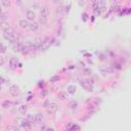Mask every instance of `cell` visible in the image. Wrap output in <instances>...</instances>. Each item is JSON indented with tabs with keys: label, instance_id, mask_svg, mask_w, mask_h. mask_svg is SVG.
<instances>
[{
	"label": "cell",
	"instance_id": "cell-22",
	"mask_svg": "<svg viewBox=\"0 0 131 131\" xmlns=\"http://www.w3.org/2000/svg\"><path fill=\"white\" fill-rule=\"evenodd\" d=\"M6 46L3 44V43H1L0 42V52H1V53H4V52H6Z\"/></svg>",
	"mask_w": 131,
	"mask_h": 131
},
{
	"label": "cell",
	"instance_id": "cell-14",
	"mask_svg": "<svg viewBox=\"0 0 131 131\" xmlns=\"http://www.w3.org/2000/svg\"><path fill=\"white\" fill-rule=\"evenodd\" d=\"M9 66H10V68L15 69L17 66H19V62H17V59L15 58H11L9 59Z\"/></svg>",
	"mask_w": 131,
	"mask_h": 131
},
{
	"label": "cell",
	"instance_id": "cell-25",
	"mask_svg": "<svg viewBox=\"0 0 131 131\" xmlns=\"http://www.w3.org/2000/svg\"><path fill=\"white\" fill-rule=\"evenodd\" d=\"M4 63H5V60H4V58L2 55H0V67H2V66L4 65Z\"/></svg>",
	"mask_w": 131,
	"mask_h": 131
},
{
	"label": "cell",
	"instance_id": "cell-2",
	"mask_svg": "<svg viewBox=\"0 0 131 131\" xmlns=\"http://www.w3.org/2000/svg\"><path fill=\"white\" fill-rule=\"evenodd\" d=\"M58 104H56L55 102H49L48 103V106L46 107V112H47V114H49V115H52V114H54V113L58 111Z\"/></svg>",
	"mask_w": 131,
	"mask_h": 131
},
{
	"label": "cell",
	"instance_id": "cell-19",
	"mask_svg": "<svg viewBox=\"0 0 131 131\" xmlns=\"http://www.w3.org/2000/svg\"><path fill=\"white\" fill-rule=\"evenodd\" d=\"M0 27H1V29L4 31L5 29H7L8 27H9V25H8L7 21H6V22H2V23H0Z\"/></svg>",
	"mask_w": 131,
	"mask_h": 131
},
{
	"label": "cell",
	"instance_id": "cell-16",
	"mask_svg": "<svg viewBox=\"0 0 131 131\" xmlns=\"http://www.w3.org/2000/svg\"><path fill=\"white\" fill-rule=\"evenodd\" d=\"M11 106H12V102H10V100H8V99L4 100V102H2V107H3L4 109H9Z\"/></svg>",
	"mask_w": 131,
	"mask_h": 131
},
{
	"label": "cell",
	"instance_id": "cell-11",
	"mask_svg": "<svg viewBox=\"0 0 131 131\" xmlns=\"http://www.w3.org/2000/svg\"><path fill=\"white\" fill-rule=\"evenodd\" d=\"M42 121H43V115L40 114V113H38V114L34 116V123L39 124V123H41Z\"/></svg>",
	"mask_w": 131,
	"mask_h": 131
},
{
	"label": "cell",
	"instance_id": "cell-24",
	"mask_svg": "<svg viewBox=\"0 0 131 131\" xmlns=\"http://www.w3.org/2000/svg\"><path fill=\"white\" fill-rule=\"evenodd\" d=\"M59 79H60L59 76H53V77L51 78V80H50V81H51V82H58Z\"/></svg>",
	"mask_w": 131,
	"mask_h": 131
},
{
	"label": "cell",
	"instance_id": "cell-23",
	"mask_svg": "<svg viewBox=\"0 0 131 131\" xmlns=\"http://www.w3.org/2000/svg\"><path fill=\"white\" fill-rule=\"evenodd\" d=\"M47 94H48V91H47L46 89H43V90H41V97L42 98H45L46 96H47Z\"/></svg>",
	"mask_w": 131,
	"mask_h": 131
},
{
	"label": "cell",
	"instance_id": "cell-28",
	"mask_svg": "<svg viewBox=\"0 0 131 131\" xmlns=\"http://www.w3.org/2000/svg\"><path fill=\"white\" fill-rule=\"evenodd\" d=\"M46 131H55L53 128H46Z\"/></svg>",
	"mask_w": 131,
	"mask_h": 131
},
{
	"label": "cell",
	"instance_id": "cell-8",
	"mask_svg": "<svg viewBox=\"0 0 131 131\" xmlns=\"http://www.w3.org/2000/svg\"><path fill=\"white\" fill-rule=\"evenodd\" d=\"M42 43H43V40L41 38H36L34 40V42H33V44H34V46L36 47V49H41V47H42Z\"/></svg>",
	"mask_w": 131,
	"mask_h": 131
},
{
	"label": "cell",
	"instance_id": "cell-18",
	"mask_svg": "<svg viewBox=\"0 0 131 131\" xmlns=\"http://www.w3.org/2000/svg\"><path fill=\"white\" fill-rule=\"evenodd\" d=\"M75 92H76V87L74 86V85H70V86L68 87V93L74 94Z\"/></svg>",
	"mask_w": 131,
	"mask_h": 131
},
{
	"label": "cell",
	"instance_id": "cell-3",
	"mask_svg": "<svg viewBox=\"0 0 131 131\" xmlns=\"http://www.w3.org/2000/svg\"><path fill=\"white\" fill-rule=\"evenodd\" d=\"M9 93H10L11 96H14V97L19 96L20 93H21L20 87L16 86V85H11V86L9 87Z\"/></svg>",
	"mask_w": 131,
	"mask_h": 131
},
{
	"label": "cell",
	"instance_id": "cell-1",
	"mask_svg": "<svg viewBox=\"0 0 131 131\" xmlns=\"http://www.w3.org/2000/svg\"><path fill=\"white\" fill-rule=\"evenodd\" d=\"M80 84H81V86L83 87V88H84L86 91H88V92H91V91H93V85H92V83H90L89 80H87V81L82 80V81L80 82Z\"/></svg>",
	"mask_w": 131,
	"mask_h": 131
},
{
	"label": "cell",
	"instance_id": "cell-15",
	"mask_svg": "<svg viewBox=\"0 0 131 131\" xmlns=\"http://www.w3.org/2000/svg\"><path fill=\"white\" fill-rule=\"evenodd\" d=\"M0 4H1V6L3 8H9L11 6V2L9 0H2V1L0 2Z\"/></svg>",
	"mask_w": 131,
	"mask_h": 131
},
{
	"label": "cell",
	"instance_id": "cell-27",
	"mask_svg": "<svg viewBox=\"0 0 131 131\" xmlns=\"http://www.w3.org/2000/svg\"><path fill=\"white\" fill-rule=\"evenodd\" d=\"M2 12H3V7L1 6V4H0V15H1Z\"/></svg>",
	"mask_w": 131,
	"mask_h": 131
},
{
	"label": "cell",
	"instance_id": "cell-17",
	"mask_svg": "<svg viewBox=\"0 0 131 131\" xmlns=\"http://www.w3.org/2000/svg\"><path fill=\"white\" fill-rule=\"evenodd\" d=\"M69 107H70V109H72V110H76L78 108V102L76 100H72V102H69Z\"/></svg>",
	"mask_w": 131,
	"mask_h": 131
},
{
	"label": "cell",
	"instance_id": "cell-20",
	"mask_svg": "<svg viewBox=\"0 0 131 131\" xmlns=\"http://www.w3.org/2000/svg\"><path fill=\"white\" fill-rule=\"evenodd\" d=\"M39 23H40L41 25H45V24H47V17L40 16V17H39Z\"/></svg>",
	"mask_w": 131,
	"mask_h": 131
},
{
	"label": "cell",
	"instance_id": "cell-7",
	"mask_svg": "<svg viewBox=\"0 0 131 131\" xmlns=\"http://www.w3.org/2000/svg\"><path fill=\"white\" fill-rule=\"evenodd\" d=\"M39 29V24L37 23V22H31L29 25V30L32 32H36L37 30Z\"/></svg>",
	"mask_w": 131,
	"mask_h": 131
},
{
	"label": "cell",
	"instance_id": "cell-9",
	"mask_svg": "<svg viewBox=\"0 0 131 131\" xmlns=\"http://www.w3.org/2000/svg\"><path fill=\"white\" fill-rule=\"evenodd\" d=\"M58 97L60 100H65L69 97V93L67 92V91H59V92L58 93Z\"/></svg>",
	"mask_w": 131,
	"mask_h": 131
},
{
	"label": "cell",
	"instance_id": "cell-4",
	"mask_svg": "<svg viewBox=\"0 0 131 131\" xmlns=\"http://www.w3.org/2000/svg\"><path fill=\"white\" fill-rule=\"evenodd\" d=\"M26 17H27L28 22L31 21V22H34V20L36 19V14H35V11H33L32 9H28L27 11H26Z\"/></svg>",
	"mask_w": 131,
	"mask_h": 131
},
{
	"label": "cell",
	"instance_id": "cell-21",
	"mask_svg": "<svg viewBox=\"0 0 131 131\" xmlns=\"http://www.w3.org/2000/svg\"><path fill=\"white\" fill-rule=\"evenodd\" d=\"M5 131H17V129L12 125H8L5 127Z\"/></svg>",
	"mask_w": 131,
	"mask_h": 131
},
{
	"label": "cell",
	"instance_id": "cell-26",
	"mask_svg": "<svg viewBox=\"0 0 131 131\" xmlns=\"http://www.w3.org/2000/svg\"><path fill=\"white\" fill-rule=\"evenodd\" d=\"M4 82H6V81H5V79H4V78H3L2 76H0V85L3 84Z\"/></svg>",
	"mask_w": 131,
	"mask_h": 131
},
{
	"label": "cell",
	"instance_id": "cell-29",
	"mask_svg": "<svg viewBox=\"0 0 131 131\" xmlns=\"http://www.w3.org/2000/svg\"><path fill=\"white\" fill-rule=\"evenodd\" d=\"M0 91H1V85H0Z\"/></svg>",
	"mask_w": 131,
	"mask_h": 131
},
{
	"label": "cell",
	"instance_id": "cell-13",
	"mask_svg": "<svg viewBox=\"0 0 131 131\" xmlns=\"http://www.w3.org/2000/svg\"><path fill=\"white\" fill-rule=\"evenodd\" d=\"M22 126L25 128V130L27 131H30L31 130V123H30L29 120H24L23 122H22Z\"/></svg>",
	"mask_w": 131,
	"mask_h": 131
},
{
	"label": "cell",
	"instance_id": "cell-6",
	"mask_svg": "<svg viewBox=\"0 0 131 131\" xmlns=\"http://www.w3.org/2000/svg\"><path fill=\"white\" fill-rule=\"evenodd\" d=\"M49 15V7L48 6H41L40 7V16H44L47 17V15Z\"/></svg>",
	"mask_w": 131,
	"mask_h": 131
},
{
	"label": "cell",
	"instance_id": "cell-12",
	"mask_svg": "<svg viewBox=\"0 0 131 131\" xmlns=\"http://www.w3.org/2000/svg\"><path fill=\"white\" fill-rule=\"evenodd\" d=\"M19 112L22 115H26L28 112V106L27 104H21V106L19 107Z\"/></svg>",
	"mask_w": 131,
	"mask_h": 131
},
{
	"label": "cell",
	"instance_id": "cell-10",
	"mask_svg": "<svg viewBox=\"0 0 131 131\" xmlns=\"http://www.w3.org/2000/svg\"><path fill=\"white\" fill-rule=\"evenodd\" d=\"M23 46H24V43L22 42H16L14 44V50L16 52H21L22 49H23Z\"/></svg>",
	"mask_w": 131,
	"mask_h": 131
},
{
	"label": "cell",
	"instance_id": "cell-5",
	"mask_svg": "<svg viewBox=\"0 0 131 131\" xmlns=\"http://www.w3.org/2000/svg\"><path fill=\"white\" fill-rule=\"evenodd\" d=\"M17 25H19V27L22 28V29H29V25L30 23L27 21V20H25V19H22L19 21V23H17Z\"/></svg>",
	"mask_w": 131,
	"mask_h": 131
},
{
	"label": "cell",
	"instance_id": "cell-30",
	"mask_svg": "<svg viewBox=\"0 0 131 131\" xmlns=\"http://www.w3.org/2000/svg\"><path fill=\"white\" fill-rule=\"evenodd\" d=\"M0 121H1V115H0Z\"/></svg>",
	"mask_w": 131,
	"mask_h": 131
}]
</instances>
